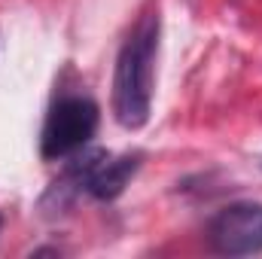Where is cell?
<instances>
[{
    "label": "cell",
    "mask_w": 262,
    "mask_h": 259,
    "mask_svg": "<svg viewBox=\"0 0 262 259\" xmlns=\"http://www.w3.org/2000/svg\"><path fill=\"white\" fill-rule=\"evenodd\" d=\"M159 37H162L159 12H143L119 46L113 67V119L125 131H140L149 122Z\"/></svg>",
    "instance_id": "6da1fadb"
},
{
    "label": "cell",
    "mask_w": 262,
    "mask_h": 259,
    "mask_svg": "<svg viewBox=\"0 0 262 259\" xmlns=\"http://www.w3.org/2000/svg\"><path fill=\"white\" fill-rule=\"evenodd\" d=\"M98 125H101V107L89 95L58 98L49 107L40 131V156L46 162H64L67 156L92 143Z\"/></svg>",
    "instance_id": "7a4b0ae2"
},
{
    "label": "cell",
    "mask_w": 262,
    "mask_h": 259,
    "mask_svg": "<svg viewBox=\"0 0 262 259\" xmlns=\"http://www.w3.org/2000/svg\"><path fill=\"white\" fill-rule=\"evenodd\" d=\"M207 244L220 256L262 253V204L232 201L223 210H216L207 223Z\"/></svg>",
    "instance_id": "3957f363"
},
{
    "label": "cell",
    "mask_w": 262,
    "mask_h": 259,
    "mask_svg": "<svg viewBox=\"0 0 262 259\" xmlns=\"http://www.w3.org/2000/svg\"><path fill=\"white\" fill-rule=\"evenodd\" d=\"M107 156H110V153H107L104 146H82L79 153L67 156L61 174L52 180V186H49V189L43 192V198H40V213L49 217V220L67 213V210L76 204V198L85 192V183H89L92 171H95Z\"/></svg>",
    "instance_id": "277c9868"
},
{
    "label": "cell",
    "mask_w": 262,
    "mask_h": 259,
    "mask_svg": "<svg viewBox=\"0 0 262 259\" xmlns=\"http://www.w3.org/2000/svg\"><path fill=\"white\" fill-rule=\"evenodd\" d=\"M143 162V153H122V156H107L89 177L85 195H92L95 201H116L125 192L128 180L137 174Z\"/></svg>",
    "instance_id": "5b68a950"
},
{
    "label": "cell",
    "mask_w": 262,
    "mask_h": 259,
    "mask_svg": "<svg viewBox=\"0 0 262 259\" xmlns=\"http://www.w3.org/2000/svg\"><path fill=\"white\" fill-rule=\"evenodd\" d=\"M0 229H3V213H0Z\"/></svg>",
    "instance_id": "8992f818"
},
{
    "label": "cell",
    "mask_w": 262,
    "mask_h": 259,
    "mask_svg": "<svg viewBox=\"0 0 262 259\" xmlns=\"http://www.w3.org/2000/svg\"><path fill=\"white\" fill-rule=\"evenodd\" d=\"M259 168H262V162H259Z\"/></svg>",
    "instance_id": "52a82bcc"
}]
</instances>
